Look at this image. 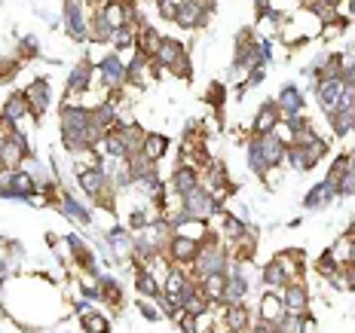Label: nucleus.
<instances>
[{
	"instance_id": "nucleus-1",
	"label": "nucleus",
	"mask_w": 355,
	"mask_h": 333,
	"mask_svg": "<svg viewBox=\"0 0 355 333\" xmlns=\"http://www.w3.org/2000/svg\"><path fill=\"white\" fill-rule=\"evenodd\" d=\"M184 211H187L190 220H202V224H205V220L214 217V214L220 211V202L211 196V190L196 187L193 193L184 196Z\"/></svg>"
},
{
	"instance_id": "nucleus-2",
	"label": "nucleus",
	"mask_w": 355,
	"mask_h": 333,
	"mask_svg": "<svg viewBox=\"0 0 355 333\" xmlns=\"http://www.w3.org/2000/svg\"><path fill=\"white\" fill-rule=\"evenodd\" d=\"M199 251H202V242L199 239H190V235H172L168 239V248H166V257L172 263H196Z\"/></svg>"
},
{
	"instance_id": "nucleus-3",
	"label": "nucleus",
	"mask_w": 355,
	"mask_h": 333,
	"mask_svg": "<svg viewBox=\"0 0 355 333\" xmlns=\"http://www.w3.org/2000/svg\"><path fill=\"white\" fill-rule=\"evenodd\" d=\"M64 28L71 40H89V19L83 12V0H64Z\"/></svg>"
},
{
	"instance_id": "nucleus-4",
	"label": "nucleus",
	"mask_w": 355,
	"mask_h": 333,
	"mask_svg": "<svg viewBox=\"0 0 355 333\" xmlns=\"http://www.w3.org/2000/svg\"><path fill=\"white\" fill-rule=\"evenodd\" d=\"M340 95H343V80H319L315 83V101L328 116L340 110Z\"/></svg>"
},
{
	"instance_id": "nucleus-5",
	"label": "nucleus",
	"mask_w": 355,
	"mask_h": 333,
	"mask_svg": "<svg viewBox=\"0 0 355 333\" xmlns=\"http://www.w3.org/2000/svg\"><path fill=\"white\" fill-rule=\"evenodd\" d=\"M77 183H80V190H83L89 199H98L110 187V177L101 172V168H80V172H77Z\"/></svg>"
},
{
	"instance_id": "nucleus-6",
	"label": "nucleus",
	"mask_w": 355,
	"mask_h": 333,
	"mask_svg": "<svg viewBox=\"0 0 355 333\" xmlns=\"http://www.w3.org/2000/svg\"><path fill=\"white\" fill-rule=\"evenodd\" d=\"M282 300H285V312L288 315H309V294H306V287H303L300 281L285 285Z\"/></svg>"
},
{
	"instance_id": "nucleus-7",
	"label": "nucleus",
	"mask_w": 355,
	"mask_h": 333,
	"mask_svg": "<svg viewBox=\"0 0 355 333\" xmlns=\"http://www.w3.org/2000/svg\"><path fill=\"white\" fill-rule=\"evenodd\" d=\"M205 19H209V12L199 6V0H181V6H178V16H175V25L193 31V28L205 25Z\"/></svg>"
},
{
	"instance_id": "nucleus-8",
	"label": "nucleus",
	"mask_w": 355,
	"mask_h": 333,
	"mask_svg": "<svg viewBox=\"0 0 355 333\" xmlns=\"http://www.w3.org/2000/svg\"><path fill=\"white\" fill-rule=\"evenodd\" d=\"M285 315H288V312H285L282 294L266 291L263 297H261V306H257V318H261V321H270V324H279Z\"/></svg>"
},
{
	"instance_id": "nucleus-9",
	"label": "nucleus",
	"mask_w": 355,
	"mask_h": 333,
	"mask_svg": "<svg viewBox=\"0 0 355 333\" xmlns=\"http://www.w3.org/2000/svg\"><path fill=\"white\" fill-rule=\"evenodd\" d=\"M28 105H31V116H43L53 105V95H49V80H34L28 86Z\"/></svg>"
},
{
	"instance_id": "nucleus-10",
	"label": "nucleus",
	"mask_w": 355,
	"mask_h": 333,
	"mask_svg": "<svg viewBox=\"0 0 355 333\" xmlns=\"http://www.w3.org/2000/svg\"><path fill=\"white\" fill-rule=\"evenodd\" d=\"M199 187V168L193 165H175L172 172V190L178 196H187Z\"/></svg>"
},
{
	"instance_id": "nucleus-11",
	"label": "nucleus",
	"mask_w": 355,
	"mask_h": 333,
	"mask_svg": "<svg viewBox=\"0 0 355 333\" xmlns=\"http://www.w3.org/2000/svg\"><path fill=\"white\" fill-rule=\"evenodd\" d=\"M272 105L279 107L282 120H285V116H297L300 110H303V95H300V89H297V86H285L282 92L276 95V101H272Z\"/></svg>"
},
{
	"instance_id": "nucleus-12",
	"label": "nucleus",
	"mask_w": 355,
	"mask_h": 333,
	"mask_svg": "<svg viewBox=\"0 0 355 333\" xmlns=\"http://www.w3.org/2000/svg\"><path fill=\"white\" fill-rule=\"evenodd\" d=\"M282 123V114H279V107L272 105V101H266V105L257 110V116H254V123H251V132L254 135H270L276 125Z\"/></svg>"
},
{
	"instance_id": "nucleus-13",
	"label": "nucleus",
	"mask_w": 355,
	"mask_h": 333,
	"mask_svg": "<svg viewBox=\"0 0 355 333\" xmlns=\"http://www.w3.org/2000/svg\"><path fill=\"white\" fill-rule=\"evenodd\" d=\"M248 324H251V315H248V309L242 306V303H233V306H227L224 321H220V327H224L227 333H245Z\"/></svg>"
},
{
	"instance_id": "nucleus-14",
	"label": "nucleus",
	"mask_w": 355,
	"mask_h": 333,
	"mask_svg": "<svg viewBox=\"0 0 355 333\" xmlns=\"http://www.w3.org/2000/svg\"><path fill=\"white\" fill-rule=\"evenodd\" d=\"M181 55H187V49H184V43L172 40V37H162L157 55H153V64H162V68H172Z\"/></svg>"
},
{
	"instance_id": "nucleus-15",
	"label": "nucleus",
	"mask_w": 355,
	"mask_h": 333,
	"mask_svg": "<svg viewBox=\"0 0 355 333\" xmlns=\"http://www.w3.org/2000/svg\"><path fill=\"white\" fill-rule=\"evenodd\" d=\"M92 73H95V68L89 62H80L77 68L71 71V77H68V98H73V95H83L86 89H89V83H92Z\"/></svg>"
},
{
	"instance_id": "nucleus-16",
	"label": "nucleus",
	"mask_w": 355,
	"mask_h": 333,
	"mask_svg": "<svg viewBox=\"0 0 355 333\" xmlns=\"http://www.w3.org/2000/svg\"><path fill=\"white\" fill-rule=\"evenodd\" d=\"M159 43H162V37L153 31V25H138V37H135V49L138 53H144V55H157V49H159Z\"/></svg>"
},
{
	"instance_id": "nucleus-17",
	"label": "nucleus",
	"mask_w": 355,
	"mask_h": 333,
	"mask_svg": "<svg viewBox=\"0 0 355 333\" xmlns=\"http://www.w3.org/2000/svg\"><path fill=\"white\" fill-rule=\"evenodd\" d=\"M337 196V187L331 181H322V183H315L313 190H309V196L303 199V208H322V205H328L331 199Z\"/></svg>"
},
{
	"instance_id": "nucleus-18",
	"label": "nucleus",
	"mask_w": 355,
	"mask_h": 333,
	"mask_svg": "<svg viewBox=\"0 0 355 333\" xmlns=\"http://www.w3.org/2000/svg\"><path fill=\"white\" fill-rule=\"evenodd\" d=\"M224 287H227V276H224V272H214V276H205L202 281H199V291H202L211 303L224 300Z\"/></svg>"
},
{
	"instance_id": "nucleus-19",
	"label": "nucleus",
	"mask_w": 355,
	"mask_h": 333,
	"mask_svg": "<svg viewBox=\"0 0 355 333\" xmlns=\"http://www.w3.org/2000/svg\"><path fill=\"white\" fill-rule=\"evenodd\" d=\"M279 266H282V272L291 281H297V276H300V263H303V254L300 251H279L276 257H272Z\"/></svg>"
},
{
	"instance_id": "nucleus-20",
	"label": "nucleus",
	"mask_w": 355,
	"mask_h": 333,
	"mask_svg": "<svg viewBox=\"0 0 355 333\" xmlns=\"http://www.w3.org/2000/svg\"><path fill=\"white\" fill-rule=\"evenodd\" d=\"M331 129H334V135H349V132H355V110L352 107H340L331 114Z\"/></svg>"
},
{
	"instance_id": "nucleus-21",
	"label": "nucleus",
	"mask_w": 355,
	"mask_h": 333,
	"mask_svg": "<svg viewBox=\"0 0 355 333\" xmlns=\"http://www.w3.org/2000/svg\"><path fill=\"white\" fill-rule=\"evenodd\" d=\"M166 150H168V141L162 138V135H153V132H147L144 135V147H141V153L150 162H157V159H162L166 156Z\"/></svg>"
},
{
	"instance_id": "nucleus-22",
	"label": "nucleus",
	"mask_w": 355,
	"mask_h": 333,
	"mask_svg": "<svg viewBox=\"0 0 355 333\" xmlns=\"http://www.w3.org/2000/svg\"><path fill=\"white\" fill-rule=\"evenodd\" d=\"M135 291L141 294V297H153V300H157L159 294H162V285H159L157 278H153V272L141 269V272L135 276Z\"/></svg>"
},
{
	"instance_id": "nucleus-23",
	"label": "nucleus",
	"mask_w": 355,
	"mask_h": 333,
	"mask_svg": "<svg viewBox=\"0 0 355 333\" xmlns=\"http://www.w3.org/2000/svg\"><path fill=\"white\" fill-rule=\"evenodd\" d=\"M58 211H62L64 217H71V220H77V224H83V226L89 224V220H92V217H89V211H86L73 196H64L62 202H58Z\"/></svg>"
},
{
	"instance_id": "nucleus-24",
	"label": "nucleus",
	"mask_w": 355,
	"mask_h": 333,
	"mask_svg": "<svg viewBox=\"0 0 355 333\" xmlns=\"http://www.w3.org/2000/svg\"><path fill=\"white\" fill-rule=\"evenodd\" d=\"M263 285L266 287H285V285H291V278L282 272V266L272 260V263L263 266Z\"/></svg>"
},
{
	"instance_id": "nucleus-25",
	"label": "nucleus",
	"mask_w": 355,
	"mask_h": 333,
	"mask_svg": "<svg viewBox=\"0 0 355 333\" xmlns=\"http://www.w3.org/2000/svg\"><path fill=\"white\" fill-rule=\"evenodd\" d=\"M135 37H138V28L123 25V28H116V31H114L110 43H114L116 49H135Z\"/></svg>"
},
{
	"instance_id": "nucleus-26",
	"label": "nucleus",
	"mask_w": 355,
	"mask_h": 333,
	"mask_svg": "<svg viewBox=\"0 0 355 333\" xmlns=\"http://www.w3.org/2000/svg\"><path fill=\"white\" fill-rule=\"evenodd\" d=\"M83 330L86 333H110V321L101 312H86L83 315Z\"/></svg>"
},
{
	"instance_id": "nucleus-27",
	"label": "nucleus",
	"mask_w": 355,
	"mask_h": 333,
	"mask_svg": "<svg viewBox=\"0 0 355 333\" xmlns=\"http://www.w3.org/2000/svg\"><path fill=\"white\" fill-rule=\"evenodd\" d=\"M306 318L309 315H285L282 321L276 324V333H303L306 330Z\"/></svg>"
},
{
	"instance_id": "nucleus-28",
	"label": "nucleus",
	"mask_w": 355,
	"mask_h": 333,
	"mask_svg": "<svg viewBox=\"0 0 355 333\" xmlns=\"http://www.w3.org/2000/svg\"><path fill=\"white\" fill-rule=\"evenodd\" d=\"M315 269H319V276H324V278H331V276H337L340 269H343V266L337 263V257L331 254V251H324V254L319 257V260H315Z\"/></svg>"
},
{
	"instance_id": "nucleus-29",
	"label": "nucleus",
	"mask_w": 355,
	"mask_h": 333,
	"mask_svg": "<svg viewBox=\"0 0 355 333\" xmlns=\"http://www.w3.org/2000/svg\"><path fill=\"white\" fill-rule=\"evenodd\" d=\"M157 6H159V16H162V19L175 21V16H178V6H181V0H157Z\"/></svg>"
},
{
	"instance_id": "nucleus-30",
	"label": "nucleus",
	"mask_w": 355,
	"mask_h": 333,
	"mask_svg": "<svg viewBox=\"0 0 355 333\" xmlns=\"http://www.w3.org/2000/svg\"><path fill=\"white\" fill-rule=\"evenodd\" d=\"M168 71H172L175 77H184V80H190V71H193V68H190V58H187V55H181V58H178V62H175V64H172V68H168Z\"/></svg>"
},
{
	"instance_id": "nucleus-31",
	"label": "nucleus",
	"mask_w": 355,
	"mask_h": 333,
	"mask_svg": "<svg viewBox=\"0 0 355 333\" xmlns=\"http://www.w3.org/2000/svg\"><path fill=\"white\" fill-rule=\"evenodd\" d=\"M138 309H141V312H144L147 321H157V318H159L157 306H150V303H147V300H138Z\"/></svg>"
},
{
	"instance_id": "nucleus-32",
	"label": "nucleus",
	"mask_w": 355,
	"mask_h": 333,
	"mask_svg": "<svg viewBox=\"0 0 355 333\" xmlns=\"http://www.w3.org/2000/svg\"><path fill=\"white\" fill-rule=\"evenodd\" d=\"M40 49H37V37H25L21 40V55H37Z\"/></svg>"
},
{
	"instance_id": "nucleus-33",
	"label": "nucleus",
	"mask_w": 355,
	"mask_h": 333,
	"mask_svg": "<svg viewBox=\"0 0 355 333\" xmlns=\"http://www.w3.org/2000/svg\"><path fill=\"white\" fill-rule=\"evenodd\" d=\"M349 3V16H355V0H346Z\"/></svg>"
},
{
	"instance_id": "nucleus-34",
	"label": "nucleus",
	"mask_w": 355,
	"mask_h": 333,
	"mask_svg": "<svg viewBox=\"0 0 355 333\" xmlns=\"http://www.w3.org/2000/svg\"><path fill=\"white\" fill-rule=\"evenodd\" d=\"M324 3H331V6H340V3H343V0H324Z\"/></svg>"
}]
</instances>
